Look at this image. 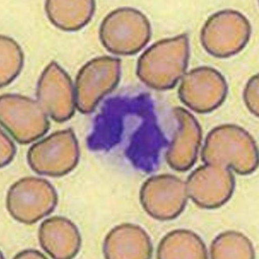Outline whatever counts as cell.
Returning a JSON list of instances; mask_svg holds the SVG:
<instances>
[{"mask_svg": "<svg viewBox=\"0 0 259 259\" xmlns=\"http://www.w3.org/2000/svg\"><path fill=\"white\" fill-rule=\"evenodd\" d=\"M189 58L187 34L154 43L139 58L137 73L140 80L157 91L171 89L186 73Z\"/></svg>", "mask_w": 259, "mask_h": 259, "instance_id": "1", "label": "cell"}, {"mask_svg": "<svg viewBox=\"0 0 259 259\" xmlns=\"http://www.w3.org/2000/svg\"><path fill=\"white\" fill-rule=\"evenodd\" d=\"M251 26L241 12L226 9L214 13L204 24L201 32L202 46L214 57L235 56L246 47Z\"/></svg>", "mask_w": 259, "mask_h": 259, "instance_id": "2", "label": "cell"}, {"mask_svg": "<svg viewBox=\"0 0 259 259\" xmlns=\"http://www.w3.org/2000/svg\"><path fill=\"white\" fill-rule=\"evenodd\" d=\"M204 158L210 164L231 166L241 173L251 171L257 163L256 148L250 136L235 124H223L208 136Z\"/></svg>", "mask_w": 259, "mask_h": 259, "instance_id": "3", "label": "cell"}, {"mask_svg": "<svg viewBox=\"0 0 259 259\" xmlns=\"http://www.w3.org/2000/svg\"><path fill=\"white\" fill-rule=\"evenodd\" d=\"M228 92L227 82L221 72L212 67H200L184 74L178 93L192 111L207 113L222 105Z\"/></svg>", "mask_w": 259, "mask_h": 259, "instance_id": "4", "label": "cell"}, {"mask_svg": "<svg viewBox=\"0 0 259 259\" xmlns=\"http://www.w3.org/2000/svg\"><path fill=\"white\" fill-rule=\"evenodd\" d=\"M152 29L147 17L135 9L117 12L104 23L102 36L112 51L134 54L146 46L151 37Z\"/></svg>", "mask_w": 259, "mask_h": 259, "instance_id": "5", "label": "cell"}, {"mask_svg": "<svg viewBox=\"0 0 259 259\" xmlns=\"http://www.w3.org/2000/svg\"><path fill=\"white\" fill-rule=\"evenodd\" d=\"M76 138L71 131L53 134L34 145L28 153L30 165L39 174L63 176L75 167L79 158Z\"/></svg>", "mask_w": 259, "mask_h": 259, "instance_id": "6", "label": "cell"}, {"mask_svg": "<svg viewBox=\"0 0 259 259\" xmlns=\"http://www.w3.org/2000/svg\"><path fill=\"white\" fill-rule=\"evenodd\" d=\"M119 76L116 60L99 59L84 67L76 82V103L79 110L91 112L104 95L115 87Z\"/></svg>", "mask_w": 259, "mask_h": 259, "instance_id": "7", "label": "cell"}, {"mask_svg": "<svg viewBox=\"0 0 259 259\" xmlns=\"http://www.w3.org/2000/svg\"><path fill=\"white\" fill-rule=\"evenodd\" d=\"M2 117L4 125L20 143L36 140L47 131V124L41 109L26 99L4 98Z\"/></svg>", "mask_w": 259, "mask_h": 259, "instance_id": "8", "label": "cell"}, {"mask_svg": "<svg viewBox=\"0 0 259 259\" xmlns=\"http://www.w3.org/2000/svg\"><path fill=\"white\" fill-rule=\"evenodd\" d=\"M187 186L172 176H159L149 179L142 190V199L153 215L167 218L176 215L185 202Z\"/></svg>", "mask_w": 259, "mask_h": 259, "instance_id": "9", "label": "cell"}, {"mask_svg": "<svg viewBox=\"0 0 259 259\" xmlns=\"http://www.w3.org/2000/svg\"><path fill=\"white\" fill-rule=\"evenodd\" d=\"M172 113L178 122V128L167 152V160L176 170H186L195 161L200 143L201 127L187 109L176 107Z\"/></svg>", "mask_w": 259, "mask_h": 259, "instance_id": "10", "label": "cell"}, {"mask_svg": "<svg viewBox=\"0 0 259 259\" xmlns=\"http://www.w3.org/2000/svg\"><path fill=\"white\" fill-rule=\"evenodd\" d=\"M39 97L55 117L64 119L72 115L74 106L73 89L69 78L61 72L47 74L41 82Z\"/></svg>", "mask_w": 259, "mask_h": 259, "instance_id": "11", "label": "cell"}, {"mask_svg": "<svg viewBox=\"0 0 259 259\" xmlns=\"http://www.w3.org/2000/svg\"><path fill=\"white\" fill-rule=\"evenodd\" d=\"M104 253L108 258H130L146 256L149 246L146 236L138 228L123 225L114 228L104 243Z\"/></svg>", "mask_w": 259, "mask_h": 259, "instance_id": "12", "label": "cell"}, {"mask_svg": "<svg viewBox=\"0 0 259 259\" xmlns=\"http://www.w3.org/2000/svg\"><path fill=\"white\" fill-rule=\"evenodd\" d=\"M258 74L253 76L247 82L243 91V99L246 106L253 115L259 116Z\"/></svg>", "mask_w": 259, "mask_h": 259, "instance_id": "13", "label": "cell"}, {"mask_svg": "<svg viewBox=\"0 0 259 259\" xmlns=\"http://www.w3.org/2000/svg\"><path fill=\"white\" fill-rule=\"evenodd\" d=\"M14 153V147L9 138L2 133L1 136V165H6L11 161Z\"/></svg>", "mask_w": 259, "mask_h": 259, "instance_id": "14", "label": "cell"}]
</instances>
